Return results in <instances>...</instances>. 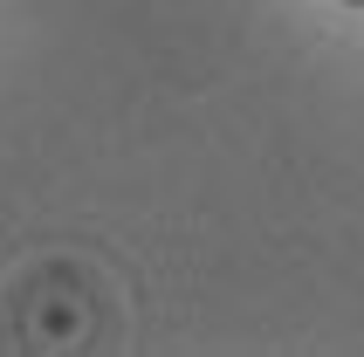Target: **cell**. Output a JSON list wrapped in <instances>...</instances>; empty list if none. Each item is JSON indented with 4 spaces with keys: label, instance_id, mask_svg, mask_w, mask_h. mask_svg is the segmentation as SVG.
I'll return each mask as SVG.
<instances>
[{
    "label": "cell",
    "instance_id": "6da1fadb",
    "mask_svg": "<svg viewBox=\"0 0 364 357\" xmlns=\"http://www.w3.org/2000/svg\"><path fill=\"white\" fill-rule=\"evenodd\" d=\"M344 7H364V0H344Z\"/></svg>",
    "mask_w": 364,
    "mask_h": 357
}]
</instances>
